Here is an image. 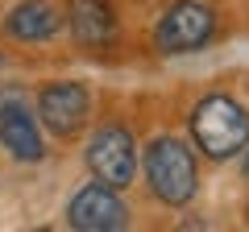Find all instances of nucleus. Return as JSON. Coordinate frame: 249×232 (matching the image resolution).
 Masks as SVG:
<instances>
[{
	"instance_id": "nucleus-1",
	"label": "nucleus",
	"mask_w": 249,
	"mask_h": 232,
	"mask_svg": "<svg viewBox=\"0 0 249 232\" xmlns=\"http://www.w3.org/2000/svg\"><path fill=\"white\" fill-rule=\"evenodd\" d=\"M191 137L212 162H224L245 149L249 141V112L229 96H208L191 112Z\"/></svg>"
},
{
	"instance_id": "nucleus-2",
	"label": "nucleus",
	"mask_w": 249,
	"mask_h": 232,
	"mask_svg": "<svg viewBox=\"0 0 249 232\" xmlns=\"http://www.w3.org/2000/svg\"><path fill=\"white\" fill-rule=\"evenodd\" d=\"M145 179H150V191L166 207H183L196 195V158H191V149L183 141L158 137L145 149Z\"/></svg>"
},
{
	"instance_id": "nucleus-3",
	"label": "nucleus",
	"mask_w": 249,
	"mask_h": 232,
	"mask_svg": "<svg viewBox=\"0 0 249 232\" xmlns=\"http://www.w3.org/2000/svg\"><path fill=\"white\" fill-rule=\"evenodd\" d=\"M88 166L104 187H112V191L129 187L133 174H137V145L129 137V129H121V125L100 129L91 137V145H88Z\"/></svg>"
},
{
	"instance_id": "nucleus-4",
	"label": "nucleus",
	"mask_w": 249,
	"mask_h": 232,
	"mask_svg": "<svg viewBox=\"0 0 249 232\" xmlns=\"http://www.w3.org/2000/svg\"><path fill=\"white\" fill-rule=\"evenodd\" d=\"M212 29H216V17H212L208 4H199V0H178V4L166 9V17L158 21L154 46L162 54H191L212 37Z\"/></svg>"
},
{
	"instance_id": "nucleus-5",
	"label": "nucleus",
	"mask_w": 249,
	"mask_h": 232,
	"mask_svg": "<svg viewBox=\"0 0 249 232\" xmlns=\"http://www.w3.org/2000/svg\"><path fill=\"white\" fill-rule=\"evenodd\" d=\"M0 145L17 162H37L46 153L37 120L29 112V104L21 99V91H0Z\"/></svg>"
},
{
	"instance_id": "nucleus-6",
	"label": "nucleus",
	"mask_w": 249,
	"mask_h": 232,
	"mask_svg": "<svg viewBox=\"0 0 249 232\" xmlns=\"http://www.w3.org/2000/svg\"><path fill=\"white\" fill-rule=\"evenodd\" d=\"M124 215H129L124 203L116 199L112 187H104V182L83 187L79 195L71 199V207H67V220L79 232H116V228H124Z\"/></svg>"
},
{
	"instance_id": "nucleus-7",
	"label": "nucleus",
	"mask_w": 249,
	"mask_h": 232,
	"mask_svg": "<svg viewBox=\"0 0 249 232\" xmlns=\"http://www.w3.org/2000/svg\"><path fill=\"white\" fill-rule=\"evenodd\" d=\"M37 116L46 120V129L58 137H71L88 120V87L83 83H50L37 96Z\"/></svg>"
},
{
	"instance_id": "nucleus-8",
	"label": "nucleus",
	"mask_w": 249,
	"mask_h": 232,
	"mask_svg": "<svg viewBox=\"0 0 249 232\" xmlns=\"http://www.w3.org/2000/svg\"><path fill=\"white\" fill-rule=\"evenodd\" d=\"M62 25V17L46 4V0H25V4H17V9L9 13V21H4V29H9L13 37H21V42H46V37H54Z\"/></svg>"
},
{
	"instance_id": "nucleus-9",
	"label": "nucleus",
	"mask_w": 249,
	"mask_h": 232,
	"mask_svg": "<svg viewBox=\"0 0 249 232\" xmlns=\"http://www.w3.org/2000/svg\"><path fill=\"white\" fill-rule=\"evenodd\" d=\"M71 29L83 46H104L112 42L116 33V21H112V9H108L104 0H71Z\"/></svg>"
},
{
	"instance_id": "nucleus-10",
	"label": "nucleus",
	"mask_w": 249,
	"mask_h": 232,
	"mask_svg": "<svg viewBox=\"0 0 249 232\" xmlns=\"http://www.w3.org/2000/svg\"><path fill=\"white\" fill-rule=\"evenodd\" d=\"M245 174H249V162H245Z\"/></svg>"
}]
</instances>
